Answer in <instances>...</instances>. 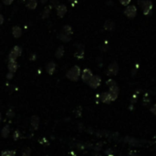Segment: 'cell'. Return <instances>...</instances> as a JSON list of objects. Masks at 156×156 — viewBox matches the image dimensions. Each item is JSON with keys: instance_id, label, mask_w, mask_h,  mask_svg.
<instances>
[{"instance_id": "obj_1", "label": "cell", "mask_w": 156, "mask_h": 156, "mask_svg": "<svg viewBox=\"0 0 156 156\" xmlns=\"http://www.w3.org/2000/svg\"><path fill=\"white\" fill-rule=\"evenodd\" d=\"M106 84L110 88L108 93H109V95L110 97V100H111V101H114L118 98V95H119V92H120L119 87L117 86L116 82L113 81V79H108L107 82H106Z\"/></svg>"}, {"instance_id": "obj_4", "label": "cell", "mask_w": 156, "mask_h": 156, "mask_svg": "<svg viewBox=\"0 0 156 156\" xmlns=\"http://www.w3.org/2000/svg\"><path fill=\"white\" fill-rule=\"evenodd\" d=\"M123 14L125 15V17H127L128 19H134L136 17V14H137V8L135 6H132V5H129L125 7V9L123 11Z\"/></svg>"}, {"instance_id": "obj_9", "label": "cell", "mask_w": 156, "mask_h": 156, "mask_svg": "<svg viewBox=\"0 0 156 156\" xmlns=\"http://www.w3.org/2000/svg\"><path fill=\"white\" fill-rule=\"evenodd\" d=\"M12 35H13V37H14L15 38H20L21 35H22V28H20V26H13V28H12Z\"/></svg>"}, {"instance_id": "obj_29", "label": "cell", "mask_w": 156, "mask_h": 156, "mask_svg": "<svg viewBox=\"0 0 156 156\" xmlns=\"http://www.w3.org/2000/svg\"><path fill=\"white\" fill-rule=\"evenodd\" d=\"M19 132L17 131L16 132H14V139L17 140V139H19Z\"/></svg>"}, {"instance_id": "obj_36", "label": "cell", "mask_w": 156, "mask_h": 156, "mask_svg": "<svg viewBox=\"0 0 156 156\" xmlns=\"http://www.w3.org/2000/svg\"><path fill=\"white\" fill-rule=\"evenodd\" d=\"M0 122H1V114H0Z\"/></svg>"}, {"instance_id": "obj_15", "label": "cell", "mask_w": 156, "mask_h": 156, "mask_svg": "<svg viewBox=\"0 0 156 156\" xmlns=\"http://www.w3.org/2000/svg\"><path fill=\"white\" fill-rule=\"evenodd\" d=\"M100 100H101L102 102H103V103H107V104H109V103H110V102H111L110 97L108 92H103V93H102L101 96H100Z\"/></svg>"}, {"instance_id": "obj_28", "label": "cell", "mask_w": 156, "mask_h": 156, "mask_svg": "<svg viewBox=\"0 0 156 156\" xmlns=\"http://www.w3.org/2000/svg\"><path fill=\"white\" fill-rule=\"evenodd\" d=\"M151 112L153 113V115L156 116V104H154V105L151 108Z\"/></svg>"}, {"instance_id": "obj_2", "label": "cell", "mask_w": 156, "mask_h": 156, "mask_svg": "<svg viewBox=\"0 0 156 156\" xmlns=\"http://www.w3.org/2000/svg\"><path fill=\"white\" fill-rule=\"evenodd\" d=\"M81 68L79 66H74L67 72L66 77L72 81H78L79 77H81Z\"/></svg>"}, {"instance_id": "obj_8", "label": "cell", "mask_w": 156, "mask_h": 156, "mask_svg": "<svg viewBox=\"0 0 156 156\" xmlns=\"http://www.w3.org/2000/svg\"><path fill=\"white\" fill-rule=\"evenodd\" d=\"M67 13V7L65 5H59L57 7V15L59 17L62 19Z\"/></svg>"}, {"instance_id": "obj_6", "label": "cell", "mask_w": 156, "mask_h": 156, "mask_svg": "<svg viewBox=\"0 0 156 156\" xmlns=\"http://www.w3.org/2000/svg\"><path fill=\"white\" fill-rule=\"evenodd\" d=\"M100 82H101V79L100 76L98 75H93L92 78L91 79V81H89V86L92 89H97L98 87H100Z\"/></svg>"}, {"instance_id": "obj_10", "label": "cell", "mask_w": 156, "mask_h": 156, "mask_svg": "<svg viewBox=\"0 0 156 156\" xmlns=\"http://www.w3.org/2000/svg\"><path fill=\"white\" fill-rule=\"evenodd\" d=\"M55 69H56V64H55V62H53V61L48 62V63L47 64V66H46L47 72L50 74V75H52L53 73H54Z\"/></svg>"}, {"instance_id": "obj_19", "label": "cell", "mask_w": 156, "mask_h": 156, "mask_svg": "<svg viewBox=\"0 0 156 156\" xmlns=\"http://www.w3.org/2000/svg\"><path fill=\"white\" fill-rule=\"evenodd\" d=\"M38 123H39L38 117H37V116H33V117L31 118V125H32V127L34 129H38Z\"/></svg>"}, {"instance_id": "obj_18", "label": "cell", "mask_w": 156, "mask_h": 156, "mask_svg": "<svg viewBox=\"0 0 156 156\" xmlns=\"http://www.w3.org/2000/svg\"><path fill=\"white\" fill-rule=\"evenodd\" d=\"M62 33H64V34L68 35V36H71V35L73 34V29H72V28H71L69 25H66V26H63Z\"/></svg>"}, {"instance_id": "obj_21", "label": "cell", "mask_w": 156, "mask_h": 156, "mask_svg": "<svg viewBox=\"0 0 156 156\" xmlns=\"http://www.w3.org/2000/svg\"><path fill=\"white\" fill-rule=\"evenodd\" d=\"M83 56H84V50H83V48H79L78 51L75 53V57L77 58V59H83Z\"/></svg>"}, {"instance_id": "obj_7", "label": "cell", "mask_w": 156, "mask_h": 156, "mask_svg": "<svg viewBox=\"0 0 156 156\" xmlns=\"http://www.w3.org/2000/svg\"><path fill=\"white\" fill-rule=\"evenodd\" d=\"M92 76H93L92 71L90 69H83V71L81 72V79L85 83H89V81H90L91 79L92 78Z\"/></svg>"}, {"instance_id": "obj_5", "label": "cell", "mask_w": 156, "mask_h": 156, "mask_svg": "<svg viewBox=\"0 0 156 156\" xmlns=\"http://www.w3.org/2000/svg\"><path fill=\"white\" fill-rule=\"evenodd\" d=\"M119 72V65L117 62H112V63H110L108 67V69H107V72L106 74L110 76V77H112V76H116Z\"/></svg>"}, {"instance_id": "obj_33", "label": "cell", "mask_w": 156, "mask_h": 156, "mask_svg": "<svg viewBox=\"0 0 156 156\" xmlns=\"http://www.w3.org/2000/svg\"><path fill=\"white\" fill-rule=\"evenodd\" d=\"M48 1V0H40L41 4H43V5H44V4H46V3H47Z\"/></svg>"}, {"instance_id": "obj_14", "label": "cell", "mask_w": 156, "mask_h": 156, "mask_svg": "<svg viewBox=\"0 0 156 156\" xmlns=\"http://www.w3.org/2000/svg\"><path fill=\"white\" fill-rule=\"evenodd\" d=\"M52 9V7L51 6H48V7H46L44 8V10L42 11L41 13V17L42 19H48V17H50V11Z\"/></svg>"}, {"instance_id": "obj_32", "label": "cell", "mask_w": 156, "mask_h": 156, "mask_svg": "<svg viewBox=\"0 0 156 156\" xmlns=\"http://www.w3.org/2000/svg\"><path fill=\"white\" fill-rule=\"evenodd\" d=\"M13 74L14 73H11V72H9L7 75V78L8 79H11L12 78H13Z\"/></svg>"}, {"instance_id": "obj_23", "label": "cell", "mask_w": 156, "mask_h": 156, "mask_svg": "<svg viewBox=\"0 0 156 156\" xmlns=\"http://www.w3.org/2000/svg\"><path fill=\"white\" fill-rule=\"evenodd\" d=\"M12 50H14L19 56H21V54H22V48L21 47H19V46H15L14 48H12Z\"/></svg>"}, {"instance_id": "obj_34", "label": "cell", "mask_w": 156, "mask_h": 156, "mask_svg": "<svg viewBox=\"0 0 156 156\" xmlns=\"http://www.w3.org/2000/svg\"><path fill=\"white\" fill-rule=\"evenodd\" d=\"M12 112V111L10 110V111H8V113H7V115H9V116H13V115H14V113H11Z\"/></svg>"}, {"instance_id": "obj_35", "label": "cell", "mask_w": 156, "mask_h": 156, "mask_svg": "<svg viewBox=\"0 0 156 156\" xmlns=\"http://www.w3.org/2000/svg\"><path fill=\"white\" fill-rule=\"evenodd\" d=\"M35 57H36V55H35V54H34V55H33V56H32V59H32V60H34V59H36V58H35Z\"/></svg>"}, {"instance_id": "obj_26", "label": "cell", "mask_w": 156, "mask_h": 156, "mask_svg": "<svg viewBox=\"0 0 156 156\" xmlns=\"http://www.w3.org/2000/svg\"><path fill=\"white\" fill-rule=\"evenodd\" d=\"M119 1H120V3H121L122 6L127 7V6H129V4L131 3L132 0H119Z\"/></svg>"}, {"instance_id": "obj_20", "label": "cell", "mask_w": 156, "mask_h": 156, "mask_svg": "<svg viewBox=\"0 0 156 156\" xmlns=\"http://www.w3.org/2000/svg\"><path fill=\"white\" fill-rule=\"evenodd\" d=\"M19 56L17 54V53L14 51V50H11L10 53H9V55H8V61H16V59L19 58Z\"/></svg>"}, {"instance_id": "obj_3", "label": "cell", "mask_w": 156, "mask_h": 156, "mask_svg": "<svg viewBox=\"0 0 156 156\" xmlns=\"http://www.w3.org/2000/svg\"><path fill=\"white\" fill-rule=\"evenodd\" d=\"M138 4L141 7V11L144 16H149L151 14L153 7L151 1H150V0H140V1H138Z\"/></svg>"}, {"instance_id": "obj_24", "label": "cell", "mask_w": 156, "mask_h": 156, "mask_svg": "<svg viewBox=\"0 0 156 156\" xmlns=\"http://www.w3.org/2000/svg\"><path fill=\"white\" fill-rule=\"evenodd\" d=\"M16 153L14 151H5L2 153V156H15Z\"/></svg>"}, {"instance_id": "obj_11", "label": "cell", "mask_w": 156, "mask_h": 156, "mask_svg": "<svg viewBox=\"0 0 156 156\" xmlns=\"http://www.w3.org/2000/svg\"><path fill=\"white\" fill-rule=\"evenodd\" d=\"M26 7L30 10H34L38 7V0H26Z\"/></svg>"}, {"instance_id": "obj_16", "label": "cell", "mask_w": 156, "mask_h": 156, "mask_svg": "<svg viewBox=\"0 0 156 156\" xmlns=\"http://www.w3.org/2000/svg\"><path fill=\"white\" fill-rule=\"evenodd\" d=\"M58 38L60 39L61 41H63V42H69L71 40V37L70 36H68V35H66L64 33H60L59 35H58Z\"/></svg>"}, {"instance_id": "obj_27", "label": "cell", "mask_w": 156, "mask_h": 156, "mask_svg": "<svg viewBox=\"0 0 156 156\" xmlns=\"http://www.w3.org/2000/svg\"><path fill=\"white\" fill-rule=\"evenodd\" d=\"M2 2L7 6H10L11 4L14 2V0H2Z\"/></svg>"}, {"instance_id": "obj_13", "label": "cell", "mask_w": 156, "mask_h": 156, "mask_svg": "<svg viewBox=\"0 0 156 156\" xmlns=\"http://www.w3.org/2000/svg\"><path fill=\"white\" fill-rule=\"evenodd\" d=\"M17 68H19V65H17V61H8V70L11 73H15Z\"/></svg>"}, {"instance_id": "obj_25", "label": "cell", "mask_w": 156, "mask_h": 156, "mask_svg": "<svg viewBox=\"0 0 156 156\" xmlns=\"http://www.w3.org/2000/svg\"><path fill=\"white\" fill-rule=\"evenodd\" d=\"M50 6L52 7H58L59 6V0H50Z\"/></svg>"}, {"instance_id": "obj_17", "label": "cell", "mask_w": 156, "mask_h": 156, "mask_svg": "<svg viewBox=\"0 0 156 156\" xmlns=\"http://www.w3.org/2000/svg\"><path fill=\"white\" fill-rule=\"evenodd\" d=\"M64 47L63 46H59V48H57L56 50V53H55V56L56 58H58V59H61L62 57H63L64 55Z\"/></svg>"}, {"instance_id": "obj_22", "label": "cell", "mask_w": 156, "mask_h": 156, "mask_svg": "<svg viewBox=\"0 0 156 156\" xmlns=\"http://www.w3.org/2000/svg\"><path fill=\"white\" fill-rule=\"evenodd\" d=\"M8 133H9V126H5L2 130V136L4 138H7L8 136Z\"/></svg>"}, {"instance_id": "obj_12", "label": "cell", "mask_w": 156, "mask_h": 156, "mask_svg": "<svg viewBox=\"0 0 156 156\" xmlns=\"http://www.w3.org/2000/svg\"><path fill=\"white\" fill-rule=\"evenodd\" d=\"M103 28L107 31H112L115 28V23L111 20H107V21H105Z\"/></svg>"}, {"instance_id": "obj_31", "label": "cell", "mask_w": 156, "mask_h": 156, "mask_svg": "<svg viewBox=\"0 0 156 156\" xmlns=\"http://www.w3.org/2000/svg\"><path fill=\"white\" fill-rule=\"evenodd\" d=\"M4 20H5V19H4V17H3V15L0 14V25H2V24L4 23Z\"/></svg>"}, {"instance_id": "obj_30", "label": "cell", "mask_w": 156, "mask_h": 156, "mask_svg": "<svg viewBox=\"0 0 156 156\" xmlns=\"http://www.w3.org/2000/svg\"><path fill=\"white\" fill-rule=\"evenodd\" d=\"M69 2H70L71 5H72V7H74L76 4L78 3V0H69Z\"/></svg>"}]
</instances>
